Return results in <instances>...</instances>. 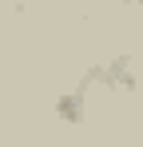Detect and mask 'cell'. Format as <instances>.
I'll use <instances>...</instances> for the list:
<instances>
[{
	"label": "cell",
	"mask_w": 143,
	"mask_h": 147,
	"mask_svg": "<svg viewBox=\"0 0 143 147\" xmlns=\"http://www.w3.org/2000/svg\"><path fill=\"white\" fill-rule=\"evenodd\" d=\"M139 4H143V0H139Z\"/></svg>",
	"instance_id": "obj_1"
}]
</instances>
